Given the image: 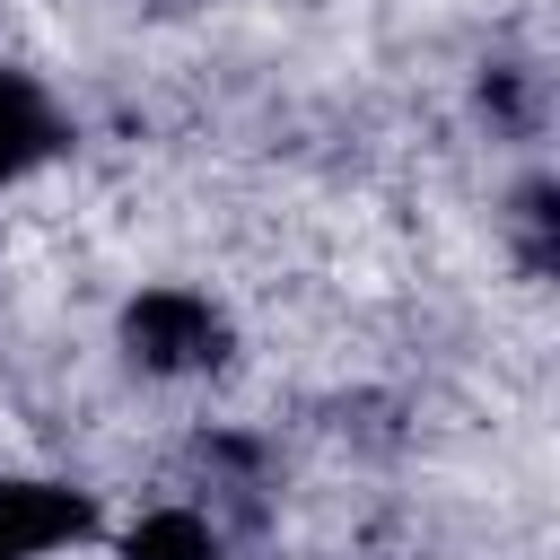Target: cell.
Returning a JSON list of instances; mask_svg holds the SVG:
<instances>
[{"instance_id":"obj_1","label":"cell","mask_w":560,"mask_h":560,"mask_svg":"<svg viewBox=\"0 0 560 560\" xmlns=\"http://www.w3.org/2000/svg\"><path fill=\"white\" fill-rule=\"evenodd\" d=\"M122 341L140 376H201L228 359V315L210 306V289H140L122 306Z\"/></svg>"},{"instance_id":"obj_2","label":"cell","mask_w":560,"mask_h":560,"mask_svg":"<svg viewBox=\"0 0 560 560\" xmlns=\"http://www.w3.org/2000/svg\"><path fill=\"white\" fill-rule=\"evenodd\" d=\"M52 149H61V114L44 105V88L26 70L0 61V184H18L26 166H44Z\"/></svg>"},{"instance_id":"obj_3","label":"cell","mask_w":560,"mask_h":560,"mask_svg":"<svg viewBox=\"0 0 560 560\" xmlns=\"http://www.w3.org/2000/svg\"><path fill=\"white\" fill-rule=\"evenodd\" d=\"M122 560H219V525L201 508H149L122 534Z\"/></svg>"}]
</instances>
